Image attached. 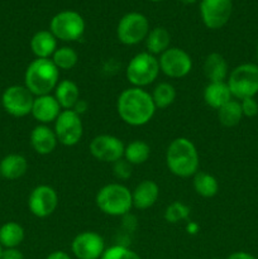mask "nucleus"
I'll return each instance as SVG.
<instances>
[{
    "instance_id": "f257e3e1",
    "label": "nucleus",
    "mask_w": 258,
    "mask_h": 259,
    "mask_svg": "<svg viewBox=\"0 0 258 259\" xmlns=\"http://www.w3.org/2000/svg\"><path fill=\"white\" fill-rule=\"evenodd\" d=\"M152 95L141 88L121 91L116 100V111L121 120L132 126H142L152 120L156 113Z\"/></svg>"
},
{
    "instance_id": "f03ea898",
    "label": "nucleus",
    "mask_w": 258,
    "mask_h": 259,
    "mask_svg": "<svg viewBox=\"0 0 258 259\" xmlns=\"http://www.w3.org/2000/svg\"><path fill=\"white\" fill-rule=\"evenodd\" d=\"M166 164L175 176L187 179L192 177L200 166V157L194 142L185 137L174 139L167 147Z\"/></svg>"
},
{
    "instance_id": "7ed1b4c3",
    "label": "nucleus",
    "mask_w": 258,
    "mask_h": 259,
    "mask_svg": "<svg viewBox=\"0 0 258 259\" xmlns=\"http://www.w3.org/2000/svg\"><path fill=\"white\" fill-rule=\"evenodd\" d=\"M60 82V70L51 58H35L24 73V86L34 96L50 95Z\"/></svg>"
},
{
    "instance_id": "20e7f679",
    "label": "nucleus",
    "mask_w": 258,
    "mask_h": 259,
    "mask_svg": "<svg viewBox=\"0 0 258 259\" xmlns=\"http://www.w3.org/2000/svg\"><path fill=\"white\" fill-rule=\"evenodd\" d=\"M95 202L99 210L109 217H125L133 207L132 191L121 184H108L101 187Z\"/></svg>"
},
{
    "instance_id": "39448f33",
    "label": "nucleus",
    "mask_w": 258,
    "mask_h": 259,
    "mask_svg": "<svg viewBox=\"0 0 258 259\" xmlns=\"http://www.w3.org/2000/svg\"><path fill=\"white\" fill-rule=\"evenodd\" d=\"M159 71L158 58L148 52H141L129 61L125 76L133 88L143 89L157 80Z\"/></svg>"
},
{
    "instance_id": "423d86ee",
    "label": "nucleus",
    "mask_w": 258,
    "mask_h": 259,
    "mask_svg": "<svg viewBox=\"0 0 258 259\" xmlns=\"http://www.w3.org/2000/svg\"><path fill=\"white\" fill-rule=\"evenodd\" d=\"M233 98L243 100L254 98L258 94V65L242 63L237 66L227 78Z\"/></svg>"
},
{
    "instance_id": "0eeeda50",
    "label": "nucleus",
    "mask_w": 258,
    "mask_h": 259,
    "mask_svg": "<svg viewBox=\"0 0 258 259\" xmlns=\"http://www.w3.org/2000/svg\"><path fill=\"white\" fill-rule=\"evenodd\" d=\"M50 30L57 40L75 42L85 33V20L75 10H62L51 19Z\"/></svg>"
},
{
    "instance_id": "6e6552de",
    "label": "nucleus",
    "mask_w": 258,
    "mask_h": 259,
    "mask_svg": "<svg viewBox=\"0 0 258 259\" xmlns=\"http://www.w3.org/2000/svg\"><path fill=\"white\" fill-rule=\"evenodd\" d=\"M149 33V22L146 15L138 12L126 13L116 27L118 39L125 46H136L146 40Z\"/></svg>"
},
{
    "instance_id": "1a4fd4ad",
    "label": "nucleus",
    "mask_w": 258,
    "mask_h": 259,
    "mask_svg": "<svg viewBox=\"0 0 258 259\" xmlns=\"http://www.w3.org/2000/svg\"><path fill=\"white\" fill-rule=\"evenodd\" d=\"M35 96L25 86L12 85L2 95V105L9 115L23 118L32 113Z\"/></svg>"
},
{
    "instance_id": "9d476101",
    "label": "nucleus",
    "mask_w": 258,
    "mask_h": 259,
    "mask_svg": "<svg viewBox=\"0 0 258 259\" xmlns=\"http://www.w3.org/2000/svg\"><path fill=\"white\" fill-rule=\"evenodd\" d=\"M55 133L58 143L66 147L76 146L83 134L81 116L73 110H62L55 121Z\"/></svg>"
},
{
    "instance_id": "9b49d317",
    "label": "nucleus",
    "mask_w": 258,
    "mask_h": 259,
    "mask_svg": "<svg viewBox=\"0 0 258 259\" xmlns=\"http://www.w3.org/2000/svg\"><path fill=\"white\" fill-rule=\"evenodd\" d=\"M159 70L169 78H182L192 70V58L186 51L169 47L158 58Z\"/></svg>"
},
{
    "instance_id": "f8f14e48",
    "label": "nucleus",
    "mask_w": 258,
    "mask_h": 259,
    "mask_svg": "<svg viewBox=\"0 0 258 259\" xmlns=\"http://www.w3.org/2000/svg\"><path fill=\"white\" fill-rule=\"evenodd\" d=\"M124 148L125 146L121 139L110 134H100L94 137L89 146L91 156L104 163H114L123 158Z\"/></svg>"
},
{
    "instance_id": "ddd939ff",
    "label": "nucleus",
    "mask_w": 258,
    "mask_h": 259,
    "mask_svg": "<svg viewBox=\"0 0 258 259\" xmlns=\"http://www.w3.org/2000/svg\"><path fill=\"white\" fill-rule=\"evenodd\" d=\"M233 12L232 0H201L200 15L209 29H220L229 22Z\"/></svg>"
},
{
    "instance_id": "4468645a",
    "label": "nucleus",
    "mask_w": 258,
    "mask_h": 259,
    "mask_svg": "<svg viewBox=\"0 0 258 259\" xmlns=\"http://www.w3.org/2000/svg\"><path fill=\"white\" fill-rule=\"evenodd\" d=\"M58 206V195L53 187L39 185L34 187L28 197V207L34 217L48 218L56 211Z\"/></svg>"
},
{
    "instance_id": "2eb2a0df",
    "label": "nucleus",
    "mask_w": 258,
    "mask_h": 259,
    "mask_svg": "<svg viewBox=\"0 0 258 259\" xmlns=\"http://www.w3.org/2000/svg\"><path fill=\"white\" fill-rule=\"evenodd\" d=\"M105 249L104 238L95 232L80 233L71 243V250L77 259H100Z\"/></svg>"
},
{
    "instance_id": "dca6fc26",
    "label": "nucleus",
    "mask_w": 258,
    "mask_h": 259,
    "mask_svg": "<svg viewBox=\"0 0 258 259\" xmlns=\"http://www.w3.org/2000/svg\"><path fill=\"white\" fill-rule=\"evenodd\" d=\"M61 111H62V108L58 101L52 94H50V95L35 96L30 114L38 123L47 125L50 123H55Z\"/></svg>"
},
{
    "instance_id": "f3484780",
    "label": "nucleus",
    "mask_w": 258,
    "mask_h": 259,
    "mask_svg": "<svg viewBox=\"0 0 258 259\" xmlns=\"http://www.w3.org/2000/svg\"><path fill=\"white\" fill-rule=\"evenodd\" d=\"M57 143L58 139L55 131L45 124H38L30 133V146L34 149L35 153L40 156H47L52 153L57 147Z\"/></svg>"
},
{
    "instance_id": "a211bd4d",
    "label": "nucleus",
    "mask_w": 258,
    "mask_h": 259,
    "mask_svg": "<svg viewBox=\"0 0 258 259\" xmlns=\"http://www.w3.org/2000/svg\"><path fill=\"white\" fill-rule=\"evenodd\" d=\"M159 197V186L152 180L139 182L132 191L133 206L138 210H147L153 206Z\"/></svg>"
},
{
    "instance_id": "6ab92c4d",
    "label": "nucleus",
    "mask_w": 258,
    "mask_h": 259,
    "mask_svg": "<svg viewBox=\"0 0 258 259\" xmlns=\"http://www.w3.org/2000/svg\"><path fill=\"white\" fill-rule=\"evenodd\" d=\"M202 98L207 106L215 109V110H219L223 105L232 100L233 96L227 81H222V82L207 83L204 89Z\"/></svg>"
},
{
    "instance_id": "aec40b11",
    "label": "nucleus",
    "mask_w": 258,
    "mask_h": 259,
    "mask_svg": "<svg viewBox=\"0 0 258 259\" xmlns=\"http://www.w3.org/2000/svg\"><path fill=\"white\" fill-rule=\"evenodd\" d=\"M30 50L35 58H51L57 50V38L51 30H38L30 39Z\"/></svg>"
},
{
    "instance_id": "412c9836",
    "label": "nucleus",
    "mask_w": 258,
    "mask_h": 259,
    "mask_svg": "<svg viewBox=\"0 0 258 259\" xmlns=\"http://www.w3.org/2000/svg\"><path fill=\"white\" fill-rule=\"evenodd\" d=\"M27 171L28 161L22 154L10 153L0 161V175L10 181L23 177Z\"/></svg>"
},
{
    "instance_id": "4be33fe9",
    "label": "nucleus",
    "mask_w": 258,
    "mask_h": 259,
    "mask_svg": "<svg viewBox=\"0 0 258 259\" xmlns=\"http://www.w3.org/2000/svg\"><path fill=\"white\" fill-rule=\"evenodd\" d=\"M228 63L224 56L220 53L212 52L206 56L204 61V73L209 82H222L229 76Z\"/></svg>"
},
{
    "instance_id": "5701e85b",
    "label": "nucleus",
    "mask_w": 258,
    "mask_h": 259,
    "mask_svg": "<svg viewBox=\"0 0 258 259\" xmlns=\"http://www.w3.org/2000/svg\"><path fill=\"white\" fill-rule=\"evenodd\" d=\"M53 93L62 110H72L76 103L80 100L78 86L71 80H61Z\"/></svg>"
},
{
    "instance_id": "b1692460",
    "label": "nucleus",
    "mask_w": 258,
    "mask_h": 259,
    "mask_svg": "<svg viewBox=\"0 0 258 259\" xmlns=\"http://www.w3.org/2000/svg\"><path fill=\"white\" fill-rule=\"evenodd\" d=\"M169 43H171V34L168 30L163 27H156L149 30L146 38L147 52L153 56H161L164 51L168 50Z\"/></svg>"
},
{
    "instance_id": "393cba45",
    "label": "nucleus",
    "mask_w": 258,
    "mask_h": 259,
    "mask_svg": "<svg viewBox=\"0 0 258 259\" xmlns=\"http://www.w3.org/2000/svg\"><path fill=\"white\" fill-rule=\"evenodd\" d=\"M192 186L195 192L205 199L214 197L219 191V182L217 177L202 171H197L192 176Z\"/></svg>"
},
{
    "instance_id": "a878e982",
    "label": "nucleus",
    "mask_w": 258,
    "mask_h": 259,
    "mask_svg": "<svg viewBox=\"0 0 258 259\" xmlns=\"http://www.w3.org/2000/svg\"><path fill=\"white\" fill-rule=\"evenodd\" d=\"M24 237V229L18 223L8 222L0 227V244L3 248H18Z\"/></svg>"
},
{
    "instance_id": "bb28decb",
    "label": "nucleus",
    "mask_w": 258,
    "mask_h": 259,
    "mask_svg": "<svg viewBox=\"0 0 258 259\" xmlns=\"http://www.w3.org/2000/svg\"><path fill=\"white\" fill-rule=\"evenodd\" d=\"M149 157H151V147L147 142L141 141V139L131 142L124 148L123 158L132 166L146 163Z\"/></svg>"
},
{
    "instance_id": "cd10ccee",
    "label": "nucleus",
    "mask_w": 258,
    "mask_h": 259,
    "mask_svg": "<svg viewBox=\"0 0 258 259\" xmlns=\"http://www.w3.org/2000/svg\"><path fill=\"white\" fill-rule=\"evenodd\" d=\"M243 118L242 106H240V101L238 100H230L225 105L218 110V119L219 123L223 126L227 128H233V126L238 125Z\"/></svg>"
},
{
    "instance_id": "c85d7f7f",
    "label": "nucleus",
    "mask_w": 258,
    "mask_h": 259,
    "mask_svg": "<svg viewBox=\"0 0 258 259\" xmlns=\"http://www.w3.org/2000/svg\"><path fill=\"white\" fill-rule=\"evenodd\" d=\"M151 95L157 109H166L176 100V89L169 82H159Z\"/></svg>"
},
{
    "instance_id": "c756f323",
    "label": "nucleus",
    "mask_w": 258,
    "mask_h": 259,
    "mask_svg": "<svg viewBox=\"0 0 258 259\" xmlns=\"http://www.w3.org/2000/svg\"><path fill=\"white\" fill-rule=\"evenodd\" d=\"M52 62L55 63L58 70H71L75 67L78 62V55L73 48L71 47H60L56 50L53 56L51 57Z\"/></svg>"
},
{
    "instance_id": "7c9ffc66",
    "label": "nucleus",
    "mask_w": 258,
    "mask_h": 259,
    "mask_svg": "<svg viewBox=\"0 0 258 259\" xmlns=\"http://www.w3.org/2000/svg\"><path fill=\"white\" fill-rule=\"evenodd\" d=\"M189 215L190 207L181 201L172 202L164 210V220L169 224H177L182 220H186Z\"/></svg>"
},
{
    "instance_id": "2f4dec72",
    "label": "nucleus",
    "mask_w": 258,
    "mask_h": 259,
    "mask_svg": "<svg viewBox=\"0 0 258 259\" xmlns=\"http://www.w3.org/2000/svg\"><path fill=\"white\" fill-rule=\"evenodd\" d=\"M100 259H141L134 250L124 247V245H113L106 248Z\"/></svg>"
},
{
    "instance_id": "473e14b6",
    "label": "nucleus",
    "mask_w": 258,
    "mask_h": 259,
    "mask_svg": "<svg viewBox=\"0 0 258 259\" xmlns=\"http://www.w3.org/2000/svg\"><path fill=\"white\" fill-rule=\"evenodd\" d=\"M132 164L121 158L113 163V174L118 180H128L132 176Z\"/></svg>"
},
{
    "instance_id": "72a5a7b5",
    "label": "nucleus",
    "mask_w": 258,
    "mask_h": 259,
    "mask_svg": "<svg viewBox=\"0 0 258 259\" xmlns=\"http://www.w3.org/2000/svg\"><path fill=\"white\" fill-rule=\"evenodd\" d=\"M240 106H242L243 116L254 118L255 115H258V103L254 100V98H247L240 100Z\"/></svg>"
},
{
    "instance_id": "f704fd0d",
    "label": "nucleus",
    "mask_w": 258,
    "mask_h": 259,
    "mask_svg": "<svg viewBox=\"0 0 258 259\" xmlns=\"http://www.w3.org/2000/svg\"><path fill=\"white\" fill-rule=\"evenodd\" d=\"M2 259H24V255L18 248H4Z\"/></svg>"
},
{
    "instance_id": "c9c22d12",
    "label": "nucleus",
    "mask_w": 258,
    "mask_h": 259,
    "mask_svg": "<svg viewBox=\"0 0 258 259\" xmlns=\"http://www.w3.org/2000/svg\"><path fill=\"white\" fill-rule=\"evenodd\" d=\"M46 259H72V258H71L67 253L63 252V250H55V252L50 253Z\"/></svg>"
},
{
    "instance_id": "e433bc0d",
    "label": "nucleus",
    "mask_w": 258,
    "mask_h": 259,
    "mask_svg": "<svg viewBox=\"0 0 258 259\" xmlns=\"http://www.w3.org/2000/svg\"><path fill=\"white\" fill-rule=\"evenodd\" d=\"M227 259H257V258L247 252H234L232 253V254H230Z\"/></svg>"
},
{
    "instance_id": "4c0bfd02",
    "label": "nucleus",
    "mask_w": 258,
    "mask_h": 259,
    "mask_svg": "<svg viewBox=\"0 0 258 259\" xmlns=\"http://www.w3.org/2000/svg\"><path fill=\"white\" fill-rule=\"evenodd\" d=\"M86 109H88V103H86L85 100H81V99H80V100H78L77 103H76V105L73 106L72 110L76 111V113H77L78 115L81 116V114L85 113Z\"/></svg>"
},
{
    "instance_id": "58836bf2",
    "label": "nucleus",
    "mask_w": 258,
    "mask_h": 259,
    "mask_svg": "<svg viewBox=\"0 0 258 259\" xmlns=\"http://www.w3.org/2000/svg\"><path fill=\"white\" fill-rule=\"evenodd\" d=\"M179 2H181L182 4L185 5H191V4H195V3H197L199 0H179Z\"/></svg>"
},
{
    "instance_id": "ea45409f",
    "label": "nucleus",
    "mask_w": 258,
    "mask_h": 259,
    "mask_svg": "<svg viewBox=\"0 0 258 259\" xmlns=\"http://www.w3.org/2000/svg\"><path fill=\"white\" fill-rule=\"evenodd\" d=\"M255 57H257V62H258V43H257V48H255Z\"/></svg>"
},
{
    "instance_id": "a19ab883",
    "label": "nucleus",
    "mask_w": 258,
    "mask_h": 259,
    "mask_svg": "<svg viewBox=\"0 0 258 259\" xmlns=\"http://www.w3.org/2000/svg\"><path fill=\"white\" fill-rule=\"evenodd\" d=\"M2 253H3V247L2 244H0V259H2Z\"/></svg>"
},
{
    "instance_id": "79ce46f5",
    "label": "nucleus",
    "mask_w": 258,
    "mask_h": 259,
    "mask_svg": "<svg viewBox=\"0 0 258 259\" xmlns=\"http://www.w3.org/2000/svg\"><path fill=\"white\" fill-rule=\"evenodd\" d=\"M151 2H162V0H151Z\"/></svg>"
},
{
    "instance_id": "37998d69",
    "label": "nucleus",
    "mask_w": 258,
    "mask_h": 259,
    "mask_svg": "<svg viewBox=\"0 0 258 259\" xmlns=\"http://www.w3.org/2000/svg\"><path fill=\"white\" fill-rule=\"evenodd\" d=\"M211 259H220V258H211Z\"/></svg>"
},
{
    "instance_id": "c03bdc74",
    "label": "nucleus",
    "mask_w": 258,
    "mask_h": 259,
    "mask_svg": "<svg viewBox=\"0 0 258 259\" xmlns=\"http://www.w3.org/2000/svg\"><path fill=\"white\" fill-rule=\"evenodd\" d=\"M0 179H2V175H0Z\"/></svg>"
}]
</instances>
